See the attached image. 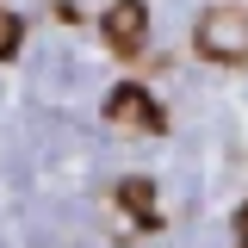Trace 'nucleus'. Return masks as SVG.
I'll use <instances>...</instances> for the list:
<instances>
[{
	"instance_id": "1",
	"label": "nucleus",
	"mask_w": 248,
	"mask_h": 248,
	"mask_svg": "<svg viewBox=\"0 0 248 248\" xmlns=\"http://www.w3.org/2000/svg\"><path fill=\"white\" fill-rule=\"evenodd\" d=\"M192 50L205 62H248V6H211V13H199Z\"/></svg>"
},
{
	"instance_id": "2",
	"label": "nucleus",
	"mask_w": 248,
	"mask_h": 248,
	"mask_svg": "<svg viewBox=\"0 0 248 248\" xmlns=\"http://www.w3.org/2000/svg\"><path fill=\"white\" fill-rule=\"evenodd\" d=\"M143 37H149V6H143V0H112V6H106V44H112L118 56H137Z\"/></svg>"
},
{
	"instance_id": "3",
	"label": "nucleus",
	"mask_w": 248,
	"mask_h": 248,
	"mask_svg": "<svg viewBox=\"0 0 248 248\" xmlns=\"http://www.w3.org/2000/svg\"><path fill=\"white\" fill-rule=\"evenodd\" d=\"M106 118L118 124V130H161V106L143 87H112L106 93Z\"/></svg>"
},
{
	"instance_id": "4",
	"label": "nucleus",
	"mask_w": 248,
	"mask_h": 248,
	"mask_svg": "<svg viewBox=\"0 0 248 248\" xmlns=\"http://www.w3.org/2000/svg\"><path fill=\"white\" fill-rule=\"evenodd\" d=\"M118 199L130 205V217H137V223H155V217H161V211H155V186H149V180H124Z\"/></svg>"
},
{
	"instance_id": "5",
	"label": "nucleus",
	"mask_w": 248,
	"mask_h": 248,
	"mask_svg": "<svg viewBox=\"0 0 248 248\" xmlns=\"http://www.w3.org/2000/svg\"><path fill=\"white\" fill-rule=\"evenodd\" d=\"M19 37H25V25H19V13H6V6H0V62H6L13 50H19Z\"/></svg>"
},
{
	"instance_id": "6",
	"label": "nucleus",
	"mask_w": 248,
	"mask_h": 248,
	"mask_svg": "<svg viewBox=\"0 0 248 248\" xmlns=\"http://www.w3.org/2000/svg\"><path fill=\"white\" fill-rule=\"evenodd\" d=\"M236 242L248 248V205H242V211H236Z\"/></svg>"
}]
</instances>
